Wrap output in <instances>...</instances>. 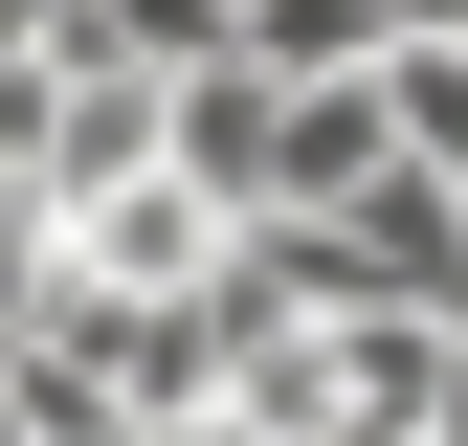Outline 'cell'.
Returning a JSON list of instances; mask_svg holds the SVG:
<instances>
[{
  "label": "cell",
  "instance_id": "6da1fadb",
  "mask_svg": "<svg viewBox=\"0 0 468 446\" xmlns=\"http://www.w3.org/2000/svg\"><path fill=\"white\" fill-rule=\"evenodd\" d=\"M223 246H246V223H223V201L179 179V156L45 223V268H68V291H112V313H179V291H223Z\"/></svg>",
  "mask_w": 468,
  "mask_h": 446
},
{
  "label": "cell",
  "instance_id": "7a4b0ae2",
  "mask_svg": "<svg viewBox=\"0 0 468 446\" xmlns=\"http://www.w3.org/2000/svg\"><path fill=\"white\" fill-rule=\"evenodd\" d=\"M379 156H401V134H379V68H313V90H268V179H246V223H335Z\"/></svg>",
  "mask_w": 468,
  "mask_h": 446
},
{
  "label": "cell",
  "instance_id": "3957f363",
  "mask_svg": "<svg viewBox=\"0 0 468 446\" xmlns=\"http://www.w3.org/2000/svg\"><path fill=\"white\" fill-rule=\"evenodd\" d=\"M179 179L246 223V179H268V68H246V45H223V68H179Z\"/></svg>",
  "mask_w": 468,
  "mask_h": 446
},
{
  "label": "cell",
  "instance_id": "277c9868",
  "mask_svg": "<svg viewBox=\"0 0 468 446\" xmlns=\"http://www.w3.org/2000/svg\"><path fill=\"white\" fill-rule=\"evenodd\" d=\"M379 134L424 179H468V45H379Z\"/></svg>",
  "mask_w": 468,
  "mask_h": 446
},
{
  "label": "cell",
  "instance_id": "5b68a950",
  "mask_svg": "<svg viewBox=\"0 0 468 446\" xmlns=\"http://www.w3.org/2000/svg\"><path fill=\"white\" fill-rule=\"evenodd\" d=\"M246 68L313 90V68H379V0H246Z\"/></svg>",
  "mask_w": 468,
  "mask_h": 446
},
{
  "label": "cell",
  "instance_id": "8992f818",
  "mask_svg": "<svg viewBox=\"0 0 468 446\" xmlns=\"http://www.w3.org/2000/svg\"><path fill=\"white\" fill-rule=\"evenodd\" d=\"M424 446H468V334H446V424H424Z\"/></svg>",
  "mask_w": 468,
  "mask_h": 446
}]
</instances>
